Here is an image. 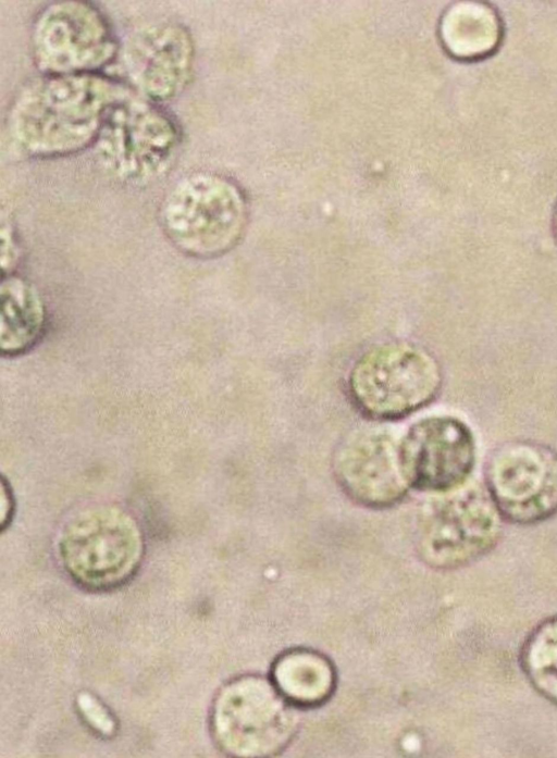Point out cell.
Returning a JSON list of instances; mask_svg holds the SVG:
<instances>
[{
    "mask_svg": "<svg viewBox=\"0 0 557 758\" xmlns=\"http://www.w3.org/2000/svg\"><path fill=\"white\" fill-rule=\"evenodd\" d=\"M129 87L103 73L41 75L16 95L8 126L28 156L58 158L92 147L110 109Z\"/></svg>",
    "mask_w": 557,
    "mask_h": 758,
    "instance_id": "obj_1",
    "label": "cell"
},
{
    "mask_svg": "<svg viewBox=\"0 0 557 758\" xmlns=\"http://www.w3.org/2000/svg\"><path fill=\"white\" fill-rule=\"evenodd\" d=\"M247 216L239 187L211 172L181 178L160 208V223L168 239L183 253L201 259L231 250L244 234Z\"/></svg>",
    "mask_w": 557,
    "mask_h": 758,
    "instance_id": "obj_2",
    "label": "cell"
},
{
    "mask_svg": "<svg viewBox=\"0 0 557 758\" xmlns=\"http://www.w3.org/2000/svg\"><path fill=\"white\" fill-rule=\"evenodd\" d=\"M504 522L485 484L469 479L432 493L423 504L418 517V552L434 569L462 568L497 546Z\"/></svg>",
    "mask_w": 557,
    "mask_h": 758,
    "instance_id": "obj_3",
    "label": "cell"
},
{
    "mask_svg": "<svg viewBox=\"0 0 557 758\" xmlns=\"http://www.w3.org/2000/svg\"><path fill=\"white\" fill-rule=\"evenodd\" d=\"M443 371L435 356L408 341L372 346L354 362L347 378L354 406L374 420H397L438 395Z\"/></svg>",
    "mask_w": 557,
    "mask_h": 758,
    "instance_id": "obj_4",
    "label": "cell"
},
{
    "mask_svg": "<svg viewBox=\"0 0 557 758\" xmlns=\"http://www.w3.org/2000/svg\"><path fill=\"white\" fill-rule=\"evenodd\" d=\"M180 142L181 129L171 113L129 94L110 109L92 147L111 176L139 185L169 169Z\"/></svg>",
    "mask_w": 557,
    "mask_h": 758,
    "instance_id": "obj_5",
    "label": "cell"
},
{
    "mask_svg": "<svg viewBox=\"0 0 557 758\" xmlns=\"http://www.w3.org/2000/svg\"><path fill=\"white\" fill-rule=\"evenodd\" d=\"M143 546L141 531L129 512L112 504H97L69 521L59 549L73 579L86 586L106 588L133 574Z\"/></svg>",
    "mask_w": 557,
    "mask_h": 758,
    "instance_id": "obj_6",
    "label": "cell"
},
{
    "mask_svg": "<svg viewBox=\"0 0 557 758\" xmlns=\"http://www.w3.org/2000/svg\"><path fill=\"white\" fill-rule=\"evenodd\" d=\"M30 50L42 75H72L102 73L120 46L98 7L85 0H62L37 13Z\"/></svg>",
    "mask_w": 557,
    "mask_h": 758,
    "instance_id": "obj_7",
    "label": "cell"
},
{
    "mask_svg": "<svg viewBox=\"0 0 557 758\" xmlns=\"http://www.w3.org/2000/svg\"><path fill=\"white\" fill-rule=\"evenodd\" d=\"M295 706L261 676L228 683L216 698L212 725L220 746L238 757H270L282 751L297 730Z\"/></svg>",
    "mask_w": 557,
    "mask_h": 758,
    "instance_id": "obj_8",
    "label": "cell"
},
{
    "mask_svg": "<svg viewBox=\"0 0 557 758\" xmlns=\"http://www.w3.org/2000/svg\"><path fill=\"white\" fill-rule=\"evenodd\" d=\"M484 484L505 521L532 525L557 513V450L513 439L487 456Z\"/></svg>",
    "mask_w": 557,
    "mask_h": 758,
    "instance_id": "obj_9",
    "label": "cell"
},
{
    "mask_svg": "<svg viewBox=\"0 0 557 758\" xmlns=\"http://www.w3.org/2000/svg\"><path fill=\"white\" fill-rule=\"evenodd\" d=\"M400 462L412 488L440 493L470 479L476 446L470 427L450 415L413 423L399 440Z\"/></svg>",
    "mask_w": 557,
    "mask_h": 758,
    "instance_id": "obj_10",
    "label": "cell"
},
{
    "mask_svg": "<svg viewBox=\"0 0 557 758\" xmlns=\"http://www.w3.org/2000/svg\"><path fill=\"white\" fill-rule=\"evenodd\" d=\"M332 464L343 492L364 507H392L410 488L400 462L399 440L384 432L350 434L336 448Z\"/></svg>",
    "mask_w": 557,
    "mask_h": 758,
    "instance_id": "obj_11",
    "label": "cell"
},
{
    "mask_svg": "<svg viewBox=\"0 0 557 758\" xmlns=\"http://www.w3.org/2000/svg\"><path fill=\"white\" fill-rule=\"evenodd\" d=\"M123 64L133 86L146 99L162 103L181 95L194 70L195 47L180 23H160L136 32L125 42Z\"/></svg>",
    "mask_w": 557,
    "mask_h": 758,
    "instance_id": "obj_12",
    "label": "cell"
},
{
    "mask_svg": "<svg viewBox=\"0 0 557 758\" xmlns=\"http://www.w3.org/2000/svg\"><path fill=\"white\" fill-rule=\"evenodd\" d=\"M438 32L450 57L471 62L493 55L503 42L505 28L494 5L471 0L449 5L441 17Z\"/></svg>",
    "mask_w": 557,
    "mask_h": 758,
    "instance_id": "obj_13",
    "label": "cell"
},
{
    "mask_svg": "<svg viewBox=\"0 0 557 758\" xmlns=\"http://www.w3.org/2000/svg\"><path fill=\"white\" fill-rule=\"evenodd\" d=\"M1 334L3 356H18L32 349L44 336L47 310L37 287L16 274L2 276Z\"/></svg>",
    "mask_w": 557,
    "mask_h": 758,
    "instance_id": "obj_14",
    "label": "cell"
},
{
    "mask_svg": "<svg viewBox=\"0 0 557 758\" xmlns=\"http://www.w3.org/2000/svg\"><path fill=\"white\" fill-rule=\"evenodd\" d=\"M272 682L295 707H313L331 696L335 686V672L327 658L321 654L309 649H293L275 660Z\"/></svg>",
    "mask_w": 557,
    "mask_h": 758,
    "instance_id": "obj_15",
    "label": "cell"
},
{
    "mask_svg": "<svg viewBox=\"0 0 557 758\" xmlns=\"http://www.w3.org/2000/svg\"><path fill=\"white\" fill-rule=\"evenodd\" d=\"M519 662L530 685L557 705V616L541 621L525 637Z\"/></svg>",
    "mask_w": 557,
    "mask_h": 758,
    "instance_id": "obj_16",
    "label": "cell"
},
{
    "mask_svg": "<svg viewBox=\"0 0 557 758\" xmlns=\"http://www.w3.org/2000/svg\"><path fill=\"white\" fill-rule=\"evenodd\" d=\"M77 705L86 721L103 735L110 736L114 732V721L107 710L89 694H81Z\"/></svg>",
    "mask_w": 557,
    "mask_h": 758,
    "instance_id": "obj_17",
    "label": "cell"
},
{
    "mask_svg": "<svg viewBox=\"0 0 557 758\" xmlns=\"http://www.w3.org/2000/svg\"><path fill=\"white\" fill-rule=\"evenodd\" d=\"M20 249L16 241L14 232L12 227L5 226L1 227V265L2 272L9 270L8 274H11V270L16 265L18 261Z\"/></svg>",
    "mask_w": 557,
    "mask_h": 758,
    "instance_id": "obj_18",
    "label": "cell"
},
{
    "mask_svg": "<svg viewBox=\"0 0 557 758\" xmlns=\"http://www.w3.org/2000/svg\"><path fill=\"white\" fill-rule=\"evenodd\" d=\"M552 231H553L555 241L557 244V200H556V203H555V206L553 208V212H552Z\"/></svg>",
    "mask_w": 557,
    "mask_h": 758,
    "instance_id": "obj_19",
    "label": "cell"
}]
</instances>
